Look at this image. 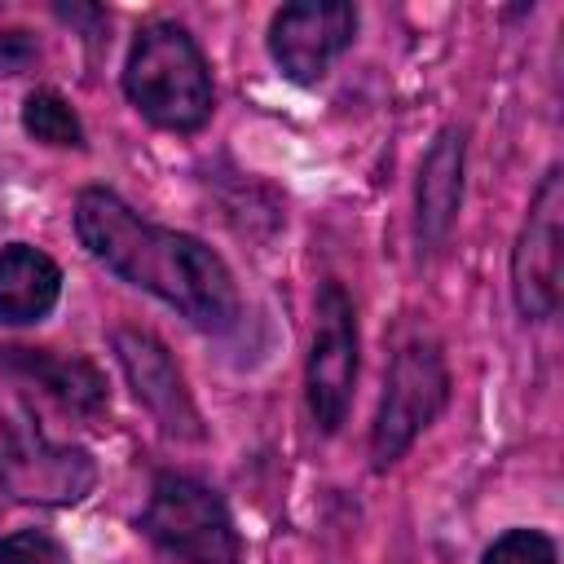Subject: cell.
Here are the masks:
<instances>
[{
	"label": "cell",
	"instance_id": "cell-1",
	"mask_svg": "<svg viewBox=\"0 0 564 564\" xmlns=\"http://www.w3.org/2000/svg\"><path fill=\"white\" fill-rule=\"evenodd\" d=\"M75 234L123 282L159 295L185 322L203 330H225L238 322V286L225 260L189 234L141 220L119 194L84 189L75 198Z\"/></svg>",
	"mask_w": 564,
	"mask_h": 564
},
{
	"label": "cell",
	"instance_id": "cell-2",
	"mask_svg": "<svg viewBox=\"0 0 564 564\" xmlns=\"http://www.w3.org/2000/svg\"><path fill=\"white\" fill-rule=\"evenodd\" d=\"M128 101L167 132H194L212 119V70L194 35L176 22H150L137 31L123 62Z\"/></svg>",
	"mask_w": 564,
	"mask_h": 564
},
{
	"label": "cell",
	"instance_id": "cell-3",
	"mask_svg": "<svg viewBox=\"0 0 564 564\" xmlns=\"http://www.w3.org/2000/svg\"><path fill=\"white\" fill-rule=\"evenodd\" d=\"M0 489L22 502H79L93 489V458L53 445L22 401L0 397Z\"/></svg>",
	"mask_w": 564,
	"mask_h": 564
},
{
	"label": "cell",
	"instance_id": "cell-4",
	"mask_svg": "<svg viewBox=\"0 0 564 564\" xmlns=\"http://www.w3.org/2000/svg\"><path fill=\"white\" fill-rule=\"evenodd\" d=\"M141 529L185 564H238L234 520L216 489H207L203 480L176 471L159 476L141 511Z\"/></svg>",
	"mask_w": 564,
	"mask_h": 564
},
{
	"label": "cell",
	"instance_id": "cell-5",
	"mask_svg": "<svg viewBox=\"0 0 564 564\" xmlns=\"http://www.w3.org/2000/svg\"><path fill=\"white\" fill-rule=\"evenodd\" d=\"M445 397H449V370H445V357L436 352V344H405L392 357L383 401H379V414L370 427L375 467L397 463L414 445V436L441 414Z\"/></svg>",
	"mask_w": 564,
	"mask_h": 564
},
{
	"label": "cell",
	"instance_id": "cell-6",
	"mask_svg": "<svg viewBox=\"0 0 564 564\" xmlns=\"http://www.w3.org/2000/svg\"><path fill=\"white\" fill-rule=\"evenodd\" d=\"M564 172L551 167L533 189L529 216L511 247V295L529 322H542L560 304V260H564Z\"/></svg>",
	"mask_w": 564,
	"mask_h": 564
},
{
	"label": "cell",
	"instance_id": "cell-7",
	"mask_svg": "<svg viewBox=\"0 0 564 564\" xmlns=\"http://www.w3.org/2000/svg\"><path fill=\"white\" fill-rule=\"evenodd\" d=\"M308 414L322 432H339L352 383H357V313L339 282H326L317 291V326L308 348Z\"/></svg>",
	"mask_w": 564,
	"mask_h": 564
},
{
	"label": "cell",
	"instance_id": "cell-8",
	"mask_svg": "<svg viewBox=\"0 0 564 564\" xmlns=\"http://www.w3.org/2000/svg\"><path fill=\"white\" fill-rule=\"evenodd\" d=\"M357 9L344 0H300L273 13L269 22V53L278 70L295 84H317L330 62L352 44Z\"/></svg>",
	"mask_w": 564,
	"mask_h": 564
},
{
	"label": "cell",
	"instance_id": "cell-9",
	"mask_svg": "<svg viewBox=\"0 0 564 564\" xmlns=\"http://www.w3.org/2000/svg\"><path fill=\"white\" fill-rule=\"evenodd\" d=\"M115 352H119V366L137 392V401L163 423L167 436H181V441H198L203 436V419H198V405L172 361V352L150 335V330H115Z\"/></svg>",
	"mask_w": 564,
	"mask_h": 564
},
{
	"label": "cell",
	"instance_id": "cell-10",
	"mask_svg": "<svg viewBox=\"0 0 564 564\" xmlns=\"http://www.w3.org/2000/svg\"><path fill=\"white\" fill-rule=\"evenodd\" d=\"M463 132L458 128H445L423 163H419V189H414V220H419V242L423 251H436L449 229H454V216H458V203H463Z\"/></svg>",
	"mask_w": 564,
	"mask_h": 564
},
{
	"label": "cell",
	"instance_id": "cell-11",
	"mask_svg": "<svg viewBox=\"0 0 564 564\" xmlns=\"http://www.w3.org/2000/svg\"><path fill=\"white\" fill-rule=\"evenodd\" d=\"M62 295V269L26 247V242H9L0 247V326H26L40 322Z\"/></svg>",
	"mask_w": 564,
	"mask_h": 564
},
{
	"label": "cell",
	"instance_id": "cell-12",
	"mask_svg": "<svg viewBox=\"0 0 564 564\" xmlns=\"http://www.w3.org/2000/svg\"><path fill=\"white\" fill-rule=\"evenodd\" d=\"M4 361L22 375L40 379L70 410H97L106 401V383H101L97 366L84 357H66V352H48V348H4Z\"/></svg>",
	"mask_w": 564,
	"mask_h": 564
},
{
	"label": "cell",
	"instance_id": "cell-13",
	"mask_svg": "<svg viewBox=\"0 0 564 564\" xmlns=\"http://www.w3.org/2000/svg\"><path fill=\"white\" fill-rule=\"evenodd\" d=\"M22 128L44 141V145H84V123L70 110L66 97H57L53 88H35L22 101Z\"/></svg>",
	"mask_w": 564,
	"mask_h": 564
},
{
	"label": "cell",
	"instance_id": "cell-14",
	"mask_svg": "<svg viewBox=\"0 0 564 564\" xmlns=\"http://www.w3.org/2000/svg\"><path fill=\"white\" fill-rule=\"evenodd\" d=\"M480 564H555V542L538 529H507Z\"/></svg>",
	"mask_w": 564,
	"mask_h": 564
},
{
	"label": "cell",
	"instance_id": "cell-15",
	"mask_svg": "<svg viewBox=\"0 0 564 564\" xmlns=\"http://www.w3.org/2000/svg\"><path fill=\"white\" fill-rule=\"evenodd\" d=\"M0 564H70L66 546L44 529H22L0 538Z\"/></svg>",
	"mask_w": 564,
	"mask_h": 564
},
{
	"label": "cell",
	"instance_id": "cell-16",
	"mask_svg": "<svg viewBox=\"0 0 564 564\" xmlns=\"http://www.w3.org/2000/svg\"><path fill=\"white\" fill-rule=\"evenodd\" d=\"M40 57L35 40L26 31H0V75H18Z\"/></svg>",
	"mask_w": 564,
	"mask_h": 564
}]
</instances>
